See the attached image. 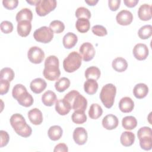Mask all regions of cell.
<instances>
[{"instance_id": "cell-21", "label": "cell", "mask_w": 152, "mask_h": 152, "mask_svg": "<svg viewBox=\"0 0 152 152\" xmlns=\"http://www.w3.org/2000/svg\"><path fill=\"white\" fill-rule=\"evenodd\" d=\"M148 93V86L144 83H139L135 86L133 89L134 96L139 99L144 98Z\"/></svg>"}, {"instance_id": "cell-3", "label": "cell", "mask_w": 152, "mask_h": 152, "mask_svg": "<svg viewBox=\"0 0 152 152\" xmlns=\"http://www.w3.org/2000/svg\"><path fill=\"white\" fill-rule=\"evenodd\" d=\"M71 106L72 109L75 110H86L87 106V99L77 90H71L64 97Z\"/></svg>"}, {"instance_id": "cell-48", "label": "cell", "mask_w": 152, "mask_h": 152, "mask_svg": "<svg viewBox=\"0 0 152 152\" xmlns=\"http://www.w3.org/2000/svg\"><path fill=\"white\" fill-rule=\"evenodd\" d=\"M68 151V146L65 143H59L57 144L53 150L54 152H67Z\"/></svg>"}, {"instance_id": "cell-22", "label": "cell", "mask_w": 152, "mask_h": 152, "mask_svg": "<svg viewBox=\"0 0 152 152\" xmlns=\"http://www.w3.org/2000/svg\"><path fill=\"white\" fill-rule=\"evenodd\" d=\"M135 139V134L130 131H124L122 133L120 138L121 143L125 147H129L132 145Z\"/></svg>"}, {"instance_id": "cell-39", "label": "cell", "mask_w": 152, "mask_h": 152, "mask_svg": "<svg viewBox=\"0 0 152 152\" xmlns=\"http://www.w3.org/2000/svg\"><path fill=\"white\" fill-rule=\"evenodd\" d=\"M75 16L77 18H84L89 19L91 17V12L87 8L80 7L76 10Z\"/></svg>"}, {"instance_id": "cell-45", "label": "cell", "mask_w": 152, "mask_h": 152, "mask_svg": "<svg viewBox=\"0 0 152 152\" xmlns=\"http://www.w3.org/2000/svg\"><path fill=\"white\" fill-rule=\"evenodd\" d=\"M18 0H4L2 4L4 7L8 10H13L18 6Z\"/></svg>"}, {"instance_id": "cell-14", "label": "cell", "mask_w": 152, "mask_h": 152, "mask_svg": "<svg viewBox=\"0 0 152 152\" xmlns=\"http://www.w3.org/2000/svg\"><path fill=\"white\" fill-rule=\"evenodd\" d=\"M72 109L71 104L64 99L56 100L55 103V110L60 115H67Z\"/></svg>"}, {"instance_id": "cell-31", "label": "cell", "mask_w": 152, "mask_h": 152, "mask_svg": "<svg viewBox=\"0 0 152 152\" xmlns=\"http://www.w3.org/2000/svg\"><path fill=\"white\" fill-rule=\"evenodd\" d=\"M85 77L87 79L98 80L100 77V70L95 66H91L87 68L85 71Z\"/></svg>"}, {"instance_id": "cell-2", "label": "cell", "mask_w": 152, "mask_h": 152, "mask_svg": "<svg viewBox=\"0 0 152 152\" xmlns=\"http://www.w3.org/2000/svg\"><path fill=\"white\" fill-rule=\"evenodd\" d=\"M10 124L14 131L20 136L27 138L31 135V128L26 123L24 118L20 113H15L10 118Z\"/></svg>"}, {"instance_id": "cell-6", "label": "cell", "mask_w": 152, "mask_h": 152, "mask_svg": "<svg viewBox=\"0 0 152 152\" xmlns=\"http://www.w3.org/2000/svg\"><path fill=\"white\" fill-rule=\"evenodd\" d=\"M56 5L55 0H39L36 5V12L39 16H45L54 10Z\"/></svg>"}, {"instance_id": "cell-13", "label": "cell", "mask_w": 152, "mask_h": 152, "mask_svg": "<svg viewBox=\"0 0 152 152\" xmlns=\"http://www.w3.org/2000/svg\"><path fill=\"white\" fill-rule=\"evenodd\" d=\"M119 124L118 118L112 114H109L105 116L102 119L103 126L107 130H112L115 129Z\"/></svg>"}, {"instance_id": "cell-10", "label": "cell", "mask_w": 152, "mask_h": 152, "mask_svg": "<svg viewBox=\"0 0 152 152\" xmlns=\"http://www.w3.org/2000/svg\"><path fill=\"white\" fill-rule=\"evenodd\" d=\"M149 54V50L146 45L144 43H138L133 48V55L134 57L139 60L145 59Z\"/></svg>"}, {"instance_id": "cell-5", "label": "cell", "mask_w": 152, "mask_h": 152, "mask_svg": "<svg viewBox=\"0 0 152 152\" xmlns=\"http://www.w3.org/2000/svg\"><path fill=\"white\" fill-rule=\"evenodd\" d=\"M82 58L76 51L69 53L63 61L64 70L67 72H73L77 70L81 65Z\"/></svg>"}, {"instance_id": "cell-37", "label": "cell", "mask_w": 152, "mask_h": 152, "mask_svg": "<svg viewBox=\"0 0 152 152\" xmlns=\"http://www.w3.org/2000/svg\"><path fill=\"white\" fill-rule=\"evenodd\" d=\"M14 76H15L14 72L10 68L5 67L2 68L1 70L0 80H5L10 82L14 79Z\"/></svg>"}, {"instance_id": "cell-35", "label": "cell", "mask_w": 152, "mask_h": 152, "mask_svg": "<svg viewBox=\"0 0 152 152\" xmlns=\"http://www.w3.org/2000/svg\"><path fill=\"white\" fill-rule=\"evenodd\" d=\"M152 34V26L151 25H145L141 27L138 31V35L141 39H147Z\"/></svg>"}, {"instance_id": "cell-15", "label": "cell", "mask_w": 152, "mask_h": 152, "mask_svg": "<svg viewBox=\"0 0 152 152\" xmlns=\"http://www.w3.org/2000/svg\"><path fill=\"white\" fill-rule=\"evenodd\" d=\"M46 82L41 78L34 79L31 81L30 85L31 90L36 94L41 93L46 88Z\"/></svg>"}, {"instance_id": "cell-36", "label": "cell", "mask_w": 152, "mask_h": 152, "mask_svg": "<svg viewBox=\"0 0 152 152\" xmlns=\"http://www.w3.org/2000/svg\"><path fill=\"white\" fill-rule=\"evenodd\" d=\"M49 28L54 33H61L65 29V25L63 22L59 20H53L49 24Z\"/></svg>"}, {"instance_id": "cell-28", "label": "cell", "mask_w": 152, "mask_h": 152, "mask_svg": "<svg viewBox=\"0 0 152 152\" xmlns=\"http://www.w3.org/2000/svg\"><path fill=\"white\" fill-rule=\"evenodd\" d=\"M63 131L62 128L58 125L50 126L48 131L49 138L52 141H57L61 138L62 135Z\"/></svg>"}, {"instance_id": "cell-43", "label": "cell", "mask_w": 152, "mask_h": 152, "mask_svg": "<svg viewBox=\"0 0 152 152\" xmlns=\"http://www.w3.org/2000/svg\"><path fill=\"white\" fill-rule=\"evenodd\" d=\"M152 137V131L150 127L143 126L139 129L137 132V137L138 139L143 137Z\"/></svg>"}, {"instance_id": "cell-42", "label": "cell", "mask_w": 152, "mask_h": 152, "mask_svg": "<svg viewBox=\"0 0 152 152\" xmlns=\"http://www.w3.org/2000/svg\"><path fill=\"white\" fill-rule=\"evenodd\" d=\"M1 30L5 34L10 33L13 30V25L9 21H3L1 23Z\"/></svg>"}, {"instance_id": "cell-51", "label": "cell", "mask_w": 152, "mask_h": 152, "mask_svg": "<svg viewBox=\"0 0 152 152\" xmlns=\"http://www.w3.org/2000/svg\"><path fill=\"white\" fill-rule=\"evenodd\" d=\"M26 2H27V3H28V4H30V5H36L37 3H38V2H39V0H31V1H26Z\"/></svg>"}, {"instance_id": "cell-20", "label": "cell", "mask_w": 152, "mask_h": 152, "mask_svg": "<svg viewBox=\"0 0 152 152\" xmlns=\"http://www.w3.org/2000/svg\"><path fill=\"white\" fill-rule=\"evenodd\" d=\"M78 41V37L76 34L73 33L68 32L64 36L62 39V43L66 49H71L73 48Z\"/></svg>"}, {"instance_id": "cell-50", "label": "cell", "mask_w": 152, "mask_h": 152, "mask_svg": "<svg viewBox=\"0 0 152 152\" xmlns=\"http://www.w3.org/2000/svg\"><path fill=\"white\" fill-rule=\"evenodd\" d=\"M98 0H90V1H85L86 3H87L88 5L90 6H94L95 5L97 2H98Z\"/></svg>"}, {"instance_id": "cell-18", "label": "cell", "mask_w": 152, "mask_h": 152, "mask_svg": "<svg viewBox=\"0 0 152 152\" xmlns=\"http://www.w3.org/2000/svg\"><path fill=\"white\" fill-rule=\"evenodd\" d=\"M139 18L142 21H148L151 18V7L147 4L141 5L138 10Z\"/></svg>"}, {"instance_id": "cell-29", "label": "cell", "mask_w": 152, "mask_h": 152, "mask_svg": "<svg viewBox=\"0 0 152 152\" xmlns=\"http://www.w3.org/2000/svg\"><path fill=\"white\" fill-rule=\"evenodd\" d=\"M75 27L79 32L84 33L89 30L90 28V23L88 19L84 18H78L75 23Z\"/></svg>"}, {"instance_id": "cell-25", "label": "cell", "mask_w": 152, "mask_h": 152, "mask_svg": "<svg viewBox=\"0 0 152 152\" xmlns=\"http://www.w3.org/2000/svg\"><path fill=\"white\" fill-rule=\"evenodd\" d=\"M16 100L20 105L24 107L31 106L34 102L32 96L30 93H28L27 91L20 94Z\"/></svg>"}, {"instance_id": "cell-33", "label": "cell", "mask_w": 152, "mask_h": 152, "mask_svg": "<svg viewBox=\"0 0 152 152\" xmlns=\"http://www.w3.org/2000/svg\"><path fill=\"white\" fill-rule=\"evenodd\" d=\"M70 86V81L66 77H62L57 80L55 84V89L58 92H64Z\"/></svg>"}, {"instance_id": "cell-12", "label": "cell", "mask_w": 152, "mask_h": 152, "mask_svg": "<svg viewBox=\"0 0 152 152\" xmlns=\"http://www.w3.org/2000/svg\"><path fill=\"white\" fill-rule=\"evenodd\" d=\"M116 20L119 24L122 26H128L132 23L133 20V15L129 11L123 10L117 14Z\"/></svg>"}, {"instance_id": "cell-16", "label": "cell", "mask_w": 152, "mask_h": 152, "mask_svg": "<svg viewBox=\"0 0 152 152\" xmlns=\"http://www.w3.org/2000/svg\"><path fill=\"white\" fill-rule=\"evenodd\" d=\"M134 107V101L129 97H122L119 103V108L124 113H129L132 112Z\"/></svg>"}, {"instance_id": "cell-27", "label": "cell", "mask_w": 152, "mask_h": 152, "mask_svg": "<svg viewBox=\"0 0 152 152\" xmlns=\"http://www.w3.org/2000/svg\"><path fill=\"white\" fill-rule=\"evenodd\" d=\"M98 83L93 79H87L84 83V89L86 93L93 95L96 93L98 89Z\"/></svg>"}, {"instance_id": "cell-30", "label": "cell", "mask_w": 152, "mask_h": 152, "mask_svg": "<svg viewBox=\"0 0 152 152\" xmlns=\"http://www.w3.org/2000/svg\"><path fill=\"white\" fill-rule=\"evenodd\" d=\"M122 125L126 130H132L137 125V121L133 116H126L122 120Z\"/></svg>"}, {"instance_id": "cell-49", "label": "cell", "mask_w": 152, "mask_h": 152, "mask_svg": "<svg viewBox=\"0 0 152 152\" xmlns=\"http://www.w3.org/2000/svg\"><path fill=\"white\" fill-rule=\"evenodd\" d=\"M124 2L126 7L132 8L136 6V5L138 3V0H124Z\"/></svg>"}, {"instance_id": "cell-40", "label": "cell", "mask_w": 152, "mask_h": 152, "mask_svg": "<svg viewBox=\"0 0 152 152\" xmlns=\"http://www.w3.org/2000/svg\"><path fill=\"white\" fill-rule=\"evenodd\" d=\"M26 91H27V89L25 86H24L23 84H17L15 85L12 88V97L15 99H17V97L20 94H21L23 93Z\"/></svg>"}, {"instance_id": "cell-11", "label": "cell", "mask_w": 152, "mask_h": 152, "mask_svg": "<svg viewBox=\"0 0 152 152\" xmlns=\"http://www.w3.org/2000/svg\"><path fill=\"white\" fill-rule=\"evenodd\" d=\"M73 139L78 145H84L87 141V132L83 127H77L73 132Z\"/></svg>"}, {"instance_id": "cell-23", "label": "cell", "mask_w": 152, "mask_h": 152, "mask_svg": "<svg viewBox=\"0 0 152 152\" xmlns=\"http://www.w3.org/2000/svg\"><path fill=\"white\" fill-rule=\"evenodd\" d=\"M112 66L116 71L122 72L127 69L128 63L124 58L122 57H118L113 60Z\"/></svg>"}, {"instance_id": "cell-7", "label": "cell", "mask_w": 152, "mask_h": 152, "mask_svg": "<svg viewBox=\"0 0 152 152\" xmlns=\"http://www.w3.org/2000/svg\"><path fill=\"white\" fill-rule=\"evenodd\" d=\"M33 37L34 39L39 42L48 43L52 40L53 37V33L49 27L43 26L34 31Z\"/></svg>"}, {"instance_id": "cell-32", "label": "cell", "mask_w": 152, "mask_h": 152, "mask_svg": "<svg viewBox=\"0 0 152 152\" xmlns=\"http://www.w3.org/2000/svg\"><path fill=\"white\" fill-rule=\"evenodd\" d=\"M102 113L103 110L102 107L97 103H93L90 107L88 116L91 119H97L102 116Z\"/></svg>"}, {"instance_id": "cell-4", "label": "cell", "mask_w": 152, "mask_h": 152, "mask_svg": "<svg viewBox=\"0 0 152 152\" xmlns=\"http://www.w3.org/2000/svg\"><path fill=\"white\" fill-rule=\"evenodd\" d=\"M116 93V87L111 83L104 85L100 91V99L106 108H110L113 106Z\"/></svg>"}, {"instance_id": "cell-26", "label": "cell", "mask_w": 152, "mask_h": 152, "mask_svg": "<svg viewBox=\"0 0 152 152\" xmlns=\"http://www.w3.org/2000/svg\"><path fill=\"white\" fill-rule=\"evenodd\" d=\"M15 18L18 23L21 21H28L31 22L33 19V13L28 8H23L17 13Z\"/></svg>"}, {"instance_id": "cell-8", "label": "cell", "mask_w": 152, "mask_h": 152, "mask_svg": "<svg viewBox=\"0 0 152 152\" xmlns=\"http://www.w3.org/2000/svg\"><path fill=\"white\" fill-rule=\"evenodd\" d=\"M27 57L31 62L38 64L43 61L45 58V53L39 47L32 46L28 50Z\"/></svg>"}, {"instance_id": "cell-19", "label": "cell", "mask_w": 152, "mask_h": 152, "mask_svg": "<svg viewBox=\"0 0 152 152\" xmlns=\"http://www.w3.org/2000/svg\"><path fill=\"white\" fill-rule=\"evenodd\" d=\"M18 34L21 37H27L31 30V24L28 21H21L18 23L17 27Z\"/></svg>"}, {"instance_id": "cell-17", "label": "cell", "mask_w": 152, "mask_h": 152, "mask_svg": "<svg viewBox=\"0 0 152 152\" xmlns=\"http://www.w3.org/2000/svg\"><path fill=\"white\" fill-rule=\"evenodd\" d=\"M28 118L30 121L35 125H38L43 122V115L37 108H33L28 111Z\"/></svg>"}, {"instance_id": "cell-38", "label": "cell", "mask_w": 152, "mask_h": 152, "mask_svg": "<svg viewBox=\"0 0 152 152\" xmlns=\"http://www.w3.org/2000/svg\"><path fill=\"white\" fill-rule=\"evenodd\" d=\"M140 145L144 150H150L152 147V137H143L139 139Z\"/></svg>"}, {"instance_id": "cell-24", "label": "cell", "mask_w": 152, "mask_h": 152, "mask_svg": "<svg viewBox=\"0 0 152 152\" xmlns=\"http://www.w3.org/2000/svg\"><path fill=\"white\" fill-rule=\"evenodd\" d=\"M56 100V95L52 90L46 91L42 96V103L46 106H52Z\"/></svg>"}, {"instance_id": "cell-46", "label": "cell", "mask_w": 152, "mask_h": 152, "mask_svg": "<svg viewBox=\"0 0 152 152\" xmlns=\"http://www.w3.org/2000/svg\"><path fill=\"white\" fill-rule=\"evenodd\" d=\"M1 134V147H3L7 145L10 140V136L7 131L1 130L0 131Z\"/></svg>"}, {"instance_id": "cell-9", "label": "cell", "mask_w": 152, "mask_h": 152, "mask_svg": "<svg viewBox=\"0 0 152 152\" xmlns=\"http://www.w3.org/2000/svg\"><path fill=\"white\" fill-rule=\"evenodd\" d=\"M79 52L82 59L86 62L93 59L95 55V49L93 45L89 42L83 43L80 47Z\"/></svg>"}, {"instance_id": "cell-34", "label": "cell", "mask_w": 152, "mask_h": 152, "mask_svg": "<svg viewBox=\"0 0 152 152\" xmlns=\"http://www.w3.org/2000/svg\"><path fill=\"white\" fill-rule=\"evenodd\" d=\"M71 119L73 122L77 124H83L87 121V116L84 111L75 110L72 114Z\"/></svg>"}, {"instance_id": "cell-44", "label": "cell", "mask_w": 152, "mask_h": 152, "mask_svg": "<svg viewBox=\"0 0 152 152\" xmlns=\"http://www.w3.org/2000/svg\"><path fill=\"white\" fill-rule=\"evenodd\" d=\"M10 81L5 80H0V94L3 95L8 93L10 88Z\"/></svg>"}, {"instance_id": "cell-1", "label": "cell", "mask_w": 152, "mask_h": 152, "mask_svg": "<svg viewBox=\"0 0 152 152\" xmlns=\"http://www.w3.org/2000/svg\"><path fill=\"white\" fill-rule=\"evenodd\" d=\"M58 58L55 55H50L45 61V68L43 71L44 77L49 81H55L59 78L61 71L59 68Z\"/></svg>"}, {"instance_id": "cell-41", "label": "cell", "mask_w": 152, "mask_h": 152, "mask_svg": "<svg viewBox=\"0 0 152 152\" xmlns=\"http://www.w3.org/2000/svg\"><path fill=\"white\" fill-rule=\"evenodd\" d=\"M91 31L94 34L100 37L104 36L107 34V30L102 25L94 26L91 28Z\"/></svg>"}, {"instance_id": "cell-47", "label": "cell", "mask_w": 152, "mask_h": 152, "mask_svg": "<svg viewBox=\"0 0 152 152\" xmlns=\"http://www.w3.org/2000/svg\"><path fill=\"white\" fill-rule=\"evenodd\" d=\"M109 7L112 11H116L120 7L121 1L120 0H109L108 1Z\"/></svg>"}]
</instances>
